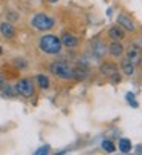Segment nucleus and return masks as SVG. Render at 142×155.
Listing matches in <instances>:
<instances>
[{
    "label": "nucleus",
    "mask_w": 142,
    "mask_h": 155,
    "mask_svg": "<svg viewBox=\"0 0 142 155\" xmlns=\"http://www.w3.org/2000/svg\"><path fill=\"white\" fill-rule=\"evenodd\" d=\"M61 40L57 37V35H52V34H47V35H43L40 38V48L43 52L46 54H60L61 52Z\"/></svg>",
    "instance_id": "f257e3e1"
},
{
    "label": "nucleus",
    "mask_w": 142,
    "mask_h": 155,
    "mask_svg": "<svg viewBox=\"0 0 142 155\" xmlns=\"http://www.w3.org/2000/svg\"><path fill=\"white\" fill-rule=\"evenodd\" d=\"M51 72L63 80H70L74 78V68H70V66L66 63V61H54L51 64Z\"/></svg>",
    "instance_id": "f03ea898"
},
{
    "label": "nucleus",
    "mask_w": 142,
    "mask_h": 155,
    "mask_svg": "<svg viewBox=\"0 0 142 155\" xmlns=\"http://www.w3.org/2000/svg\"><path fill=\"white\" fill-rule=\"evenodd\" d=\"M31 23H32V26L35 28V29H38V31H49L52 26H54V18H51L49 15H46V14H35L34 17H32V20H31Z\"/></svg>",
    "instance_id": "7ed1b4c3"
},
{
    "label": "nucleus",
    "mask_w": 142,
    "mask_h": 155,
    "mask_svg": "<svg viewBox=\"0 0 142 155\" xmlns=\"http://www.w3.org/2000/svg\"><path fill=\"white\" fill-rule=\"evenodd\" d=\"M15 89H17V94L29 98V97H32V94H34V83H32L29 78H21V80L17 83Z\"/></svg>",
    "instance_id": "20e7f679"
},
{
    "label": "nucleus",
    "mask_w": 142,
    "mask_h": 155,
    "mask_svg": "<svg viewBox=\"0 0 142 155\" xmlns=\"http://www.w3.org/2000/svg\"><path fill=\"white\" fill-rule=\"evenodd\" d=\"M60 40H61V45H64V46H67V48H74V46L78 45V38H77V35L70 34V32H64V34L61 35Z\"/></svg>",
    "instance_id": "39448f33"
},
{
    "label": "nucleus",
    "mask_w": 142,
    "mask_h": 155,
    "mask_svg": "<svg viewBox=\"0 0 142 155\" xmlns=\"http://www.w3.org/2000/svg\"><path fill=\"white\" fill-rule=\"evenodd\" d=\"M118 25H119V26H122L124 29H127V31H134V23H133V21L125 15V14H119V15H118Z\"/></svg>",
    "instance_id": "423d86ee"
},
{
    "label": "nucleus",
    "mask_w": 142,
    "mask_h": 155,
    "mask_svg": "<svg viewBox=\"0 0 142 155\" xmlns=\"http://www.w3.org/2000/svg\"><path fill=\"white\" fill-rule=\"evenodd\" d=\"M109 52H110L113 57H121V55L124 54V46H122L118 40H113V43L109 46Z\"/></svg>",
    "instance_id": "0eeeda50"
},
{
    "label": "nucleus",
    "mask_w": 142,
    "mask_h": 155,
    "mask_svg": "<svg viewBox=\"0 0 142 155\" xmlns=\"http://www.w3.org/2000/svg\"><path fill=\"white\" fill-rule=\"evenodd\" d=\"M127 58H128L133 64H137V63L140 61V52H139L137 46L128 48V51H127Z\"/></svg>",
    "instance_id": "6e6552de"
},
{
    "label": "nucleus",
    "mask_w": 142,
    "mask_h": 155,
    "mask_svg": "<svg viewBox=\"0 0 142 155\" xmlns=\"http://www.w3.org/2000/svg\"><path fill=\"white\" fill-rule=\"evenodd\" d=\"M109 37L112 38V40H122L124 38V31L121 29V26H112L110 29H109Z\"/></svg>",
    "instance_id": "1a4fd4ad"
},
{
    "label": "nucleus",
    "mask_w": 142,
    "mask_h": 155,
    "mask_svg": "<svg viewBox=\"0 0 142 155\" xmlns=\"http://www.w3.org/2000/svg\"><path fill=\"white\" fill-rule=\"evenodd\" d=\"M0 31H2V34L6 37V38H12L15 35V29L11 23H2L0 25Z\"/></svg>",
    "instance_id": "9d476101"
},
{
    "label": "nucleus",
    "mask_w": 142,
    "mask_h": 155,
    "mask_svg": "<svg viewBox=\"0 0 142 155\" xmlns=\"http://www.w3.org/2000/svg\"><path fill=\"white\" fill-rule=\"evenodd\" d=\"M121 68H122V72H124L125 75H133V72H134V64H133L128 58H124V60H122Z\"/></svg>",
    "instance_id": "9b49d317"
},
{
    "label": "nucleus",
    "mask_w": 142,
    "mask_h": 155,
    "mask_svg": "<svg viewBox=\"0 0 142 155\" xmlns=\"http://www.w3.org/2000/svg\"><path fill=\"white\" fill-rule=\"evenodd\" d=\"M119 150H121L122 153H128V152L131 150V143H130V140L121 138V140H119Z\"/></svg>",
    "instance_id": "f8f14e48"
},
{
    "label": "nucleus",
    "mask_w": 142,
    "mask_h": 155,
    "mask_svg": "<svg viewBox=\"0 0 142 155\" xmlns=\"http://www.w3.org/2000/svg\"><path fill=\"white\" fill-rule=\"evenodd\" d=\"M2 95H3V97H15V95H17V89H15V86L8 84V86L2 87Z\"/></svg>",
    "instance_id": "ddd939ff"
},
{
    "label": "nucleus",
    "mask_w": 142,
    "mask_h": 155,
    "mask_svg": "<svg viewBox=\"0 0 142 155\" xmlns=\"http://www.w3.org/2000/svg\"><path fill=\"white\" fill-rule=\"evenodd\" d=\"M37 81H38L41 89H47V87H49V78H47L44 74H38L37 75Z\"/></svg>",
    "instance_id": "4468645a"
},
{
    "label": "nucleus",
    "mask_w": 142,
    "mask_h": 155,
    "mask_svg": "<svg viewBox=\"0 0 142 155\" xmlns=\"http://www.w3.org/2000/svg\"><path fill=\"white\" fill-rule=\"evenodd\" d=\"M87 75H89V71H87V69H84V68L74 69V78H77V80H84Z\"/></svg>",
    "instance_id": "2eb2a0df"
},
{
    "label": "nucleus",
    "mask_w": 142,
    "mask_h": 155,
    "mask_svg": "<svg viewBox=\"0 0 142 155\" xmlns=\"http://www.w3.org/2000/svg\"><path fill=\"white\" fill-rule=\"evenodd\" d=\"M115 71H116V66H115L113 63H106V64L101 66V72L106 74V75H110V74H113Z\"/></svg>",
    "instance_id": "dca6fc26"
},
{
    "label": "nucleus",
    "mask_w": 142,
    "mask_h": 155,
    "mask_svg": "<svg viewBox=\"0 0 142 155\" xmlns=\"http://www.w3.org/2000/svg\"><path fill=\"white\" fill-rule=\"evenodd\" d=\"M101 146H103V149L107 150V152H113V150H115V144H113L110 140H104Z\"/></svg>",
    "instance_id": "f3484780"
},
{
    "label": "nucleus",
    "mask_w": 142,
    "mask_h": 155,
    "mask_svg": "<svg viewBox=\"0 0 142 155\" xmlns=\"http://www.w3.org/2000/svg\"><path fill=\"white\" fill-rule=\"evenodd\" d=\"M125 98H127V101H128V104H131L133 107H137V103L134 101V95H133L131 92H128V94L125 95Z\"/></svg>",
    "instance_id": "a211bd4d"
},
{
    "label": "nucleus",
    "mask_w": 142,
    "mask_h": 155,
    "mask_svg": "<svg viewBox=\"0 0 142 155\" xmlns=\"http://www.w3.org/2000/svg\"><path fill=\"white\" fill-rule=\"evenodd\" d=\"M109 77H110V80H112V83H119V81H121V77H119V74H118L116 71H115L113 74H110Z\"/></svg>",
    "instance_id": "6ab92c4d"
},
{
    "label": "nucleus",
    "mask_w": 142,
    "mask_h": 155,
    "mask_svg": "<svg viewBox=\"0 0 142 155\" xmlns=\"http://www.w3.org/2000/svg\"><path fill=\"white\" fill-rule=\"evenodd\" d=\"M49 152V146H43V147H40L38 150H35V153L37 155H41V153H47Z\"/></svg>",
    "instance_id": "aec40b11"
},
{
    "label": "nucleus",
    "mask_w": 142,
    "mask_h": 155,
    "mask_svg": "<svg viewBox=\"0 0 142 155\" xmlns=\"http://www.w3.org/2000/svg\"><path fill=\"white\" fill-rule=\"evenodd\" d=\"M3 83H5V78H3V74L0 72V86H3Z\"/></svg>",
    "instance_id": "412c9836"
},
{
    "label": "nucleus",
    "mask_w": 142,
    "mask_h": 155,
    "mask_svg": "<svg viewBox=\"0 0 142 155\" xmlns=\"http://www.w3.org/2000/svg\"><path fill=\"white\" fill-rule=\"evenodd\" d=\"M134 46H140L142 48V40H136L134 41Z\"/></svg>",
    "instance_id": "4be33fe9"
},
{
    "label": "nucleus",
    "mask_w": 142,
    "mask_h": 155,
    "mask_svg": "<svg viewBox=\"0 0 142 155\" xmlns=\"http://www.w3.org/2000/svg\"><path fill=\"white\" fill-rule=\"evenodd\" d=\"M47 2H49V3H57L58 0H47Z\"/></svg>",
    "instance_id": "5701e85b"
},
{
    "label": "nucleus",
    "mask_w": 142,
    "mask_h": 155,
    "mask_svg": "<svg viewBox=\"0 0 142 155\" xmlns=\"http://www.w3.org/2000/svg\"><path fill=\"white\" fill-rule=\"evenodd\" d=\"M0 55H2V46H0Z\"/></svg>",
    "instance_id": "b1692460"
},
{
    "label": "nucleus",
    "mask_w": 142,
    "mask_h": 155,
    "mask_svg": "<svg viewBox=\"0 0 142 155\" xmlns=\"http://www.w3.org/2000/svg\"><path fill=\"white\" fill-rule=\"evenodd\" d=\"M140 61H142V57H140Z\"/></svg>",
    "instance_id": "393cba45"
}]
</instances>
